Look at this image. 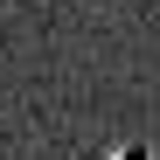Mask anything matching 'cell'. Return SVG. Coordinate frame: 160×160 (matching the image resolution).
Segmentation results:
<instances>
[{
    "label": "cell",
    "mask_w": 160,
    "mask_h": 160,
    "mask_svg": "<svg viewBox=\"0 0 160 160\" xmlns=\"http://www.w3.org/2000/svg\"><path fill=\"white\" fill-rule=\"evenodd\" d=\"M112 160H146V153H112Z\"/></svg>",
    "instance_id": "cell-1"
}]
</instances>
